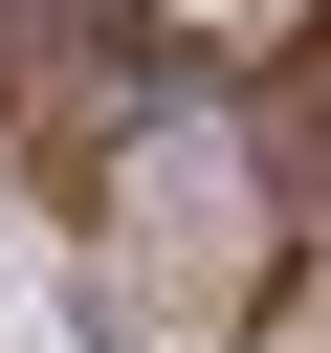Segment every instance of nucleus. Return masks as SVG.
Here are the masks:
<instances>
[{"instance_id":"obj_1","label":"nucleus","mask_w":331,"mask_h":353,"mask_svg":"<svg viewBox=\"0 0 331 353\" xmlns=\"http://www.w3.org/2000/svg\"><path fill=\"white\" fill-rule=\"evenodd\" d=\"M0 221H22V176H0Z\"/></svg>"}]
</instances>
